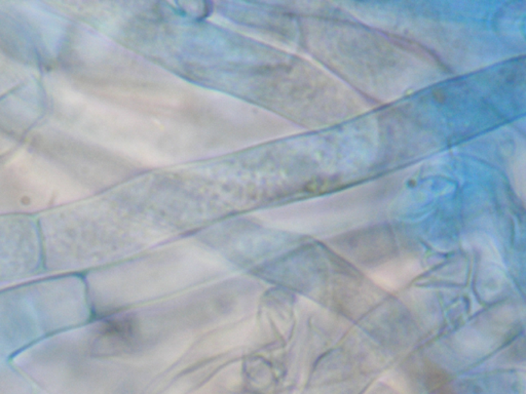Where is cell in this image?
Segmentation results:
<instances>
[{"mask_svg": "<svg viewBox=\"0 0 526 394\" xmlns=\"http://www.w3.org/2000/svg\"><path fill=\"white\" fill-rule=\"evenodd\" d=\"M250 331H251V325H241L236 329H232V331H228L216 339L212 340L211 348L216 351H223L232 348V347L236 346V344L243 342L246 336L249 335Z\"/></svg>", "mask_w": 526, "mask_h": 394, "instance_id": "cell-1", "label": "cell"}]
</instances>
